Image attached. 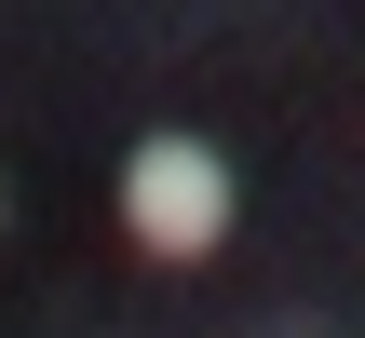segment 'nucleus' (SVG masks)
Returning <instances> with one entry per match:
<instances>
[{
	"label": "nucleus",
	"mask_w": 365,
	"mask_h": 338,
	"mask_svg": "<svg viewBox=\"0 0 365 338\" xmlns=\"http://www.w3.org/2000/svg\"><path fill=\"white\" fill-rule=\"evenodd\" d=\"M122 217H135L149 257H217V244H230V163H217L203 135H149V149L122 163Z\"/></svg>",
	"instance_id": "f257e3e1"
}]
</instances>
